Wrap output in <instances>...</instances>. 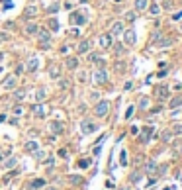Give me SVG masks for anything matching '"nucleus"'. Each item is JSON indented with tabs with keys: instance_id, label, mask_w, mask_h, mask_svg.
I'll return each mask as SVG.
<instances>
[{
	"instance_id": "0eeeda50",
	"label": "nucleus",
	"mask_w": 182,
	"mask_h": 190,
	"mask_svg": "<svg viewBox=\"0 0 182 190\" xmlns=\"http://www.w3.org/2000/svg\"><path fill=\"white\" fill-rule=\"evenodd\" d=\"M49 77L51 78H59L61 77V65H59V63H53V65L49 67Z\"/></svg>"
},
{
	"instance_id": "4c0bfd02",
	"label": "nucleus",
	"mask_w": 182,
	"mask_h": 190,
	"mask_svg": "<svg viewBox=\"0 0 182 190\" xmlns=\"http://www.w3.org/2000/svg\"><path fill=\"white\" fill-rule=\"evenodd\" d=\"M94 61H96V65H98V69H104V65H106V63H104V59H94Z\"/></svg>"
},
{
	"instance_id": "412c9836",
	"label": "nucleus",
	"mask_w": 182,
	"mask_h": 190,
	"mask_svg": "<svg viewBox=\"0 0 182 190\" xmlns=\"http://www.w3.org/2000/svg\"><path fill=\"white\" fill-rule=\"evenodd\" d=\"M69 182H71V184H82L84 180H82V177H78V175H71V177H69Z\"/></svg>"
},
{
	"instance_id": "aec40b11",
	"label": "nucleus",
	"mask_w": 182,
	"mask_h": 190,
	"mask_svg": "<svg viewBox=\"0 0 182 190\" xmlns=\"http://www.w3.org/2000/svg\"><path fill=\"white\" fill-rule=\"evenodd\" d=\"M16 82H18L16 77H8V78H6V82H4V88H14V86H16Z\"/></svg>"
},
{
	"instance_id": "9d476101",
	"label": "nucleus",
	"mask_w": 182,
	"mask_h": 190,
	"mask_svg": "<svg viewBox=\"0 0 182 190\" xmlns=\"http://www.w3.org/2000/svg\"><path fill=\"white\" fill-rule=\"evenodd\" d=\"M45 106L43 104H33V116H37V118H43L45 116Z\"/></svg>"
},
{
	"instance_id": "39448f33",
	"label": "nucleus",
	"mask_w": 182,
	"mask_h": 190,
	"mask_svg": "<svg viewBox=\"0 0 182 190\" xmlns=\"http://www.w3.org/2000/svg\"><path fill=\"white\" fill-rule=\"evenodd\" d=\"M98 127H96V123H92V122H82L80 123V131H82V135H88V133H94Z\"/></svg>"
},
{
	"instance_id": "e433bc0d",
	"label": "nucleus",
	"mask_w": 182,
	"mask_h": 190,
	"mask_svg": "<svg viewBox=\"0 0 182 190\" xmlns=\"http://www.w3.org/2000/svg\"><path fill=\"white\" fill-rule=\"evenodd\" d=\"M161 139L162 141H171V131H164V133L161 135Z\"/></svg>"
},
{
	"instance_id": "4468645a",
	"label": "nucleus",
	"mask_w": 182,
	"mask_h": 190,
	"mask_svg": "<svg viewBox=\"0 0 182 190\" xmlns=\"http://www.w3.org/2000/svg\"><path fill=\"white\" fill-rule=\"evenodd\" d=\"M37 32H39V28H37V24H33V22L26 24V34H28V35H33V34H37Z\"/></svg>"
},
{
	"instance_id": "6ab92c4d",
	"label": "nucleus",
	"mask_w": 182,
	"mask_h": 190,
	"mask_svg": "<svg viewBox=\"0 0 182 190\" xmlns=\"http://www.w3.org/2000/svg\"><path fill=\"white\" fill-rule=\"evenodd\" d=\"M67 67H69V69H76V67H78L76 57H67Z\"/></svg>"
},
{
	"instance_id": "de8ad7c7",
	"label": "nucleus",
	"mask_w": 182,
	"mask_h": 190,
	"mask_svg": "<svg viewBox=\"0 0 182 190\" xmlns=\"http://www.w3.org/2000/svg\"><path fill=\"white\" fill-rule=\"evenodd\" d=\"M174 133H182V125H174Z\"/></svg>"
},
{
	"instance_id": "ea45409f",
	"label": "nucleus",
	"mask_w": 182,
	"mask_h": 190,
	"mask_svg": "<svg viewBox=\"0 0 182 190\" xmlns=\"http://www.w3.org/2000/svg\"><path fill=\"white\" fill-rule=\"evenodd\" d=\"M125 18H127L129 22H133V20H135V12H127V14H125Z\"/></svg>"
},
{
	"instance_id": "49530a36",
	"label": "nucleus",
	"mask_w": 182,
	"mask_h": 190,
	"mask_svg": "<svg viewBox=\"0 0 182 190\" xmlns=\"http://www.w3.org/2000/svg\"><path fill=\"white\" fill-rule=\"evenodd\" d=\"M59 10V6H57V4H51V6H49V12H57Z\"/></svg>"
},
{
	"instance_id": "dca6fc26",
	"label": "nucleus",
	"mask_w": 182,
	"mask_h": 190,
	"mask_svg": "<svg viewBox=\"0 0 182 190\" xmlns=\"http://www.w3.org/2000/svg\"><path fill=\"white\" fill-rule=\"evenodd\" d=\"M121 32H123V24H121V22H116L114 26H112V34H110V35H119Z\"/></svg>"
},
{
	"instance_id": "bb28decb",
	"label": "nucleus",
	"mask_w": 182,
	"mask_h": 190,
	"mask_svg": "<svg viewBox=\"0 0 182 190\" xmlns=\"http://www.w3.org/2000/svg\"><path fill=\"white\" fill-rule=\"evenodd\" d=\"M182 104V96H178V98H172L171 100V108H176V106H180Z\"/></svg>"
},
{
	"instance_id": "3c124183",
	"label": "nucleus",
	"mask_w": 182,
	"mask_h": 190,
	"mask_svg": "<svg viewBox=\"0 0 182 190\" xmlns=\"http://www.w3.org/2000/svg\"><path fill=\"white\" fill-rule=\"evenodd\" d=\"M180 30H182V26H180Z\"/></svg>"
},
{
	"instance_id": "4be33fe9",
	"label": "nucleus",
	"mask_w": 182,
	"mask_h": 190,
	"mask_svg": "<svg viewBox=\"0 0 182 190\" xmlns=\"http://www.w3.org/2000/svg\"><path fill=\"white\" fill-rule=\"evenodd\" d=\"M24 98H26V90H16V92H14V100H24Z\"/></svg>"
},
{
	"instance_id": "c756f323",
	"label": "nucleus",
	"mask_w": 182,
	"mask_h": 190,
	"mask_svg": "<svg viewBox=\"0 0 182 190\" xmlns=\"http://www.w3.org/2000/svg\"><path fill=\"white\" fill-rule=\"evenodd\" d=\"M16 163H18V159H14V157H12L10 161H6V163H4V167H6V168H12Z\"/></svg>"
},
{
	"instance_id": "7c9ffc66",
	"label": "nucleus",
	"mask_w": 182,
	"mask_h": 190,
	"mask_svg": "<svg viewBox=\"0 0 182 190\" xmlns=\"http://www.w3.org/2000/svg\"><path fill=\"white\" fill-rule=\"evenodd\" d=\"M139 108H141V110L149 108V100H147V98H141V100H139Z\"/></svg>"
},
{
	"instance_id": "72a5a7b5",
	"label": "nucleus",
	"mask_w": 182,
	"mask_h": 190,
	"mask_svg": "<svg viewBox=\"0 0 182 190\" xmlns=\"http://www.w3.org/2000/svg\"><path fill=\"white\" fill-rule=\"evenodd\" d=\"M133 112H135V108H133V106H129V108H127V112H125V120H129V118L133 116Z\"/></svg>"
},
{
	"instance_id": "473e14b6",
	"label": "nucleus",
	"mask_w": 182,
	"mask_h": 190,
	"mask_svg": "<svg viewBox=\"0 0 182 190\" xmlns=\"http://www.w3.org/2000/svg\"><path fill=\"white\" fill-rule=\"evenodd\" d=\"M159 10H161V8H159V4H153V6L149 8V12L153 14V16H155V14H159Z\"/></svg>"
},
{
	"instance_id": "9b49d317",
	"label": "nucleus",
	"mask_w": 182,
	"mask_h": 190,
	"mask_svg": "<svg viewBox=\"0 0 182 190\" xmlns=\"http://www.w3.org/2000/svg\"><path fill=\"white\" fill-rule=\"evenodd\" d=\"M37 67H39V61H37V57H30V61H28V71L30 73H33V71H37Z\"/></svg>"
},
{
	"instance_id": "ddd939ff",
	"label": "nucleus",
	"mask_w": 182,
	"mask_h": 190,
	"mask_svg": "<svg viewBox=\"0 0 182 190\" xmlns=\"http://www.w3.org/2000/svg\"><path fill=\"white\" fill-rule=\"evenodd\" d=\"M35 14H37V8H35V6H28V8L24 10V20H30Z\"/></svg>"
},
{
	"instance_id": "393cba45",
	"label": "nucleus",
	"mask_w": 182,
	"mask_h": 190,
	"mask_svg": "<svg viewBox=\"0 0 182 190\" xmlns=\"http://www.w3.org/2000/svg\"><path fill=\"white\" fill-rule=\"evenodd\" d=\"M26 151H37V143L35 141H28L26 143Z\"/></svg>"
},
{
	"instance_id": "cd10ccee",
	"label": "nucleus",
	"mask_w": 182,
	"mask_h": 190,
	"mask_svg": "<svg viewBox=\"0 0 182 190\" xmlns=\"http://www.w3.org/2000/svg\"><path fill=\"white\" fill-rule=\"evenodd\" d=\"M43 184H45V180L37 179V180H33V182H32V188H41Z\"/></svg>"
},
{
	"instance_id": "c85d7f7f",
	"label": "nucleus",
	"mask_w": 182,
	"mask_h": 190,
	"mask_svg": "<svg viewBox=\"0 0 182 190\" xmlns=\"http://www.w3.org/2000/svg\"><path fill=\"white\" fill-rule=\"evenodd\" d=\"M151 133H153V127H147V129H145V131H143V141H149Z\"/></svg>"
},
{
	"instance_id": "a878e982",
	"label": "nucleus",
	"mask_w": 182,
	"mask_h": 190,
	"mask_svg": "<svg viewBox=\"0 0 182 190\" xmlns=\"http://www.w3.org/2000/svg\"><path fill=\"white\" fill-rule=\"evenodd\" d=\"M49 28H51L53 32H57V30H59V22H57L55 18H51V20H49Z\"/></svg>"
},
{
	"instance_id": "6e6552de",
	"label": "nucleus",
	"mask_w": 182,
	"mask_h": 190,
	"mask_svg": "<svg viewBox=\"0 0 182 190\" xmlns=\"http://www.w3.org/2000/svg\"><path fill=\"white\" fill-rule=\"evenodd\" d=\"M86 22V18L84 16H82V14H73V16H71V24H73V26H82V24Z\"/></svg>"
},
{
	"instance_id": "2f4dec72",
	"label": "nucleus",
	"mask_w": 182,
	"mask_h": 190,
	"mask_svg": "<svg viewBox=\"0 0 182 190\" xmlns=\"http://www.w3.org/2000/svg\"><path fill=\"white\" fill-rule=\"evenodd\" d=\"M78 167H80V168H86V167H90V159H84V161H78Z\"/></svg>"
},
{
	"instance_id": "58836bf2",
	"label": "nucleus",
	"mask_w": 182,
	"mask_h": 190,
	"mask_svg": "<svg viewBox=\"0 0 182 190\" xmlns=\"http://www.w3.org/2000/svg\"><path fill=\"white\" fill-rule=\"evenodd\" d=\"M78 35H80L78 28H73V30H71V37H78Z\"/></svg>"
},
{
	"instance_id": "7ed1b4c3",
	"label": "nucleus",
	"mask_w": 182,
	"mask_h": 190,
	"mask_svg": "<svg viewBox=\"0 0 182 190\" xmlns=\"http://www.w3.org/2000/svg\"><path fill=\"white\" fill-rule=\"evenodd\" d=\"M155 43L162 49V47H169V45H172V43H174V39H172V37H166V35L155 34Z\"/></svg>"
},
{
	"instance_id": "37998d69",
	"label": "nucleus",
	"mask_w": 182,
	"mask_h": 190,
	"mask_svg": "<svg viewBox=\"0 0 182 190\" xmlns=\"http://www.w3.org/2000/svg\"><path fill=\"white\" fill-rule=\"evenodd\" d=\"M59 86H61V88H69V80H61Z\"/></svg>"
},
{
	"instance_id": "a211bd4d",
	"label": "nucleus",
	"mask_w": 182,
	"mask_h": 190,
	"mask_svg": "<svg viewBox=\"0 0 182 190\" xmlns=\"http://www.w3.org/2000/svg\"><path fill=\"white\" fill-rule=\"evenodd\" d=\"M88 49H90V41H80V43H78V53H80V55H82V53H88Z\"/></svg>"
},
{
	"instance_id": "a18cd8bd",
	"label": "nucleus",
	"mask_w": 182,
	"mask_h": 190,
	"mask_svg": "<svg viewBox=\"0 0 182 190\" xmlns=\"http://www.w3.org/2000/svg\"><path fill=\"white\" fill-rule=\"evenodd\" d=\"M98 96H100V94H98V92H94V90L90 92V98H92V100H98Z\"/></svg>"
},
{
	"instance_id": "5701e85b",
	"label": "nucleus",
	"mask_w": 182,
	"mask_h": 190,
	"mask_svg": "<svg viewBox=\"0 0 182 190\" xmlns=\"http://www.w3.org/2000/svg\"><path fill=\"white\" fill-rule=\"evenodd\" d=\"M155 168H157V165L151 161V163H147V165H145V172H147V175H151V172H155Z\"/></svg>"
},
{
	"instance_id": "2eb2a0df",
	"label": "nucleus",
	"mask_w": 182,
	"mask_h": 190,
	"mask_svg": "<svg viewBox=\"0 0 182 190\" xmlns=\"http://www.w3.org/2000/svg\"><path fill=\"white\" fill-rule=\"evenodd\" d=\"M49 129H51L53 133H61V131H63V123L61 122H51L49 123Z\"/></svg>"
},
{
	"instance_id": "1a4fd4ad",
	"label": "nucleus",
	"mask_w": 182,
	"mask_h": 190,
	"mask_svg": "<svg viewBox=\"0 0 182 190\" xmlns=\"http://www.w3.org/2000/svg\"><path fill=\"white\" fill-rule=\"evenodd\" d=\"M98 43H100V47H102V49H108V47L112 45V35H110V34H104L102 37H100V41H98Z\"/></svg>"
},
{
	"instance_id": "f704fd0d",
	"label": "nucleus",
	"mask_w": 182,
	"mask_h": 190,
	"mask_svg": "<svg viewBox=\"0 0 182 190\" xmlns=\"http://www.w3.org/2000/svg\"><path fill=\"white\" fill-rule=\"evenodd\" d=\"M86 78H88V75H86L84 71H82V73H78V80H80V82H86Z\"/></svg>"
},
{
	"instance_id": "423d86ee",
	"label": "nucleus",
	"mask_w": 182,
	"mask_h": 190,
	"mask_svg": "<svg viewBox=\"0 0 182 190\" xmlns=\"http://www.w3.org/2000/svg\"><path fill=\"white\" fill-rule=\"evenodd\" d=\"M121 34H123V39H125L127 45L135 43V32H133V30H125V32H121Z\"/></svg>"
},
{
	"instance_id": "79ce46f5",
	"label": "nucleus",
	"mask_w": 182,
	"mask_h": 190,
	"mask_svg": "<svg viewBox=\"0 0 182 190\" xmlns=\"http://www.w3.org/2000/svg\"><path fill=\"white\" fill-rule=\"evenodd\" d=\"M22 112H24L22 106H16V108H14V114H16V116H22Z\"/></svg>"
},
{
	"instance_id": "f3484780",
	"label": "nucleus",
	"mask_w": 182,
	"mask_h": 190,
	"mask_svg": "<svg viewBox=\"0 0 182 190\" xmlns=\"http://www.w3.org/2000/svg\"><path fill=\"white\" fill-rule=\"evenodd\" d=\"M147 6H149V0H135V8L139 12H145Z\"/></svg>"
},
{
	"instance_id": "c03bdc74",
	"label": "nucleus",
	"mask_w": 182,
	"mask_h": 190,
	"mask_svg": "<svg viewBox=\"0 0 182 190\" xmlns=\"http://www.w3.org/2000/svg\"><path fill=\"white\" fill-rule=\"evenodd\" d=\"M180 18H182V10H180V12H176V14L172 16V20H174V22H176V20H180Z\"/></svg>"
},
{
	"instance_id": "f257e3e1",
	"label": "nucleus",
	"mask_w": 182,
	"mask_h": 190,
	"mask_svg": "<svg viewBox=\"0 0 182 190\" xmlns=\"http://www.w3.org/2000/svg\"><path fill=\"white\" fill-rule=\"evenodd\" d=\"M37 39H39V43H41L43 49H47V47L51 45V34H49L47 30H39V32H37Z\"/></svg>"
},
{
	"instance_id": "b1692460",
	"label": "nucleus",
	"mask_w": 182,
	"mask_h": 190,
	"mask_svg": "<svg viewBox=\"0 0 182 190\" xmlns=\"http://www.w3.org/2000/svg\"><path fill=\"white\" fill-rule=\"evenodd\" d=\"M159 98H169V88L166 86H161L159 88Z\"/></svg>"
},
{
	"instance_id": "20e7f679",
	"label": "nucleus",
	"mask_w": 182,
	"mask_h": 190,
	"mask_svg": "<svg viewBox=\"0 0 182 190\" xmlns=\"http://www.w3.org/2000/svg\"><path fill=\"white\" fill-rule=\"evenodd\" d=\"M92 78H94L96 84H102V82H106V80H108V73L104 71V69H96V73L92 75Z\"/></svg>"
},
{
	"instance_id": "c9c22d12",
	"label": "nucleus",
	"mask_w": 182,
	"mask_h": 190,
	"mask_svg": "<svg viewBox=\"0 0 182 190\" xmlns=\"http://www.w3.org/2000/svg\"><path fill=\"white\" fill-rule=\"evenodd\" d=\"M121 165H123V167L127 165V153H125V151H121Z\"/></svg>"
},
{
	"instance_id": "f03ea898",
	"label": "nucleus",
	"mask_w": 182,
	"mask_h": 190,
	"mask_svg": "<svg viewBox=\"0 0 182 190\" xmlns=\"http://www.w3.org/2000/svg\"><path fill=\"white\" fill-rule=\"evenodd\" d=\"M108 110H110V102L102 100V102H98V104H96V108H94V114H96L98 118H104V116L108 114Z\"/></svg>"
},
{
	"instance_id": "8fccbe9b",
	"label": "nucleus",
	"mask_w": 182,
	"mask_h": 190,
	"mask_svg": "<svg viewBox=\"0 0 182 190\" xmlns=\"http://www.w3.org/2000/svg\"><path fill=\"white\" fill-rule=\"evenodd\" d=\"M43 157H45V153H41V151H37V159H39V161H43Z\"/></svg>"
},
{
	"instance_id": "a19ab883",
	"label": "nucleus",
	"mask_w": 182,
	"mask_h": 190,
	"mask_svg": "<svg viewBox=\"0 0 182 190\" xmlns=\"http://www.w3.org/2000/svg\"><path fill=\"white\" fill-rule=\"evenodd\" d=\"M114 49H116V53H118V55H121V53H123V45H116V47H114Z\"/></svg>"
},
{
	"instance_id": "09e8293b",
	"label": "nucleus",
	"mask_w": 182,
	"mask_h": 190,
	"mask_svg": "<svg viewBox=\"0 0 182 190\" xmlns=\"http://www.w3.org/2000/svg\"><path fill=\"white\" fill-rule=\"evenodd\" d=\"M67 51H69V45L65 43V45H63V47H61V53H67Z\"/></svg>"
},
{
	"instance_id": "f8f14e48",
	"label": "nucleus",
	"mask_w": 182,
	"mask_h": 190,
	"mask_svg": "<svg viewBox=\"0 0 182 190\" xmlns=\"http://www.w3.org/2000/svg\"><path fill=\"white\" fill-rule=\"evenodd\" d=\"M45 98H47V88H45V86H41V88L35 90V100H37V102H43Z\"/></svg>"
}]
</instances>
